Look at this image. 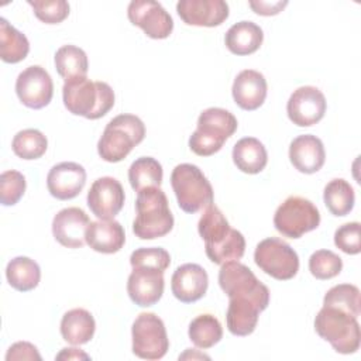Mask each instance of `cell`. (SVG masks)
Listing matches in <instances>:
<instances>
[{"instance_id":"obj_1","label":"cell","mask_w":361,"mask_h":361,"mask_svg":"<svg viewBox=\"0 0 361 361\" xmlns=\"http://www.w3.org/2000/svg\"><path fill=\"white\" fill-rule=\"evenodd\" d=\"M197 231L204 240V251L207 258L214 264L238 261L245 252V238L238 231L230 227L221 210L210 204L204 209Z\"/></svg>"},{"instance_id":"obj_2","label":"cell","mask_w":361,"mask_h":361,"mask_svg":"<svg viewBox=\"0 0 361 361\" xmlns=\"http://www.w3.org/2000/svg\"><path fill=\"white\" fill-rule=\"evenodd\" d=\"M63 104L69 113L87 120L106 116L114 106V92L106 82L80 78L63 83Z\"/></svg>"},{"instance_id":"obj_3","label":"cell","mask_w":361,"mask_h":361,"mask_svg":"<svg viewBox=\"0 0 361 361\" xmlns=\"http://www.w3.org/2000/svg\"><path fill=\"white\" fill-rule=\"evenodd\" d=\"M137 216L133 233L141 240H154L166 235L173 228V216L166 195L161 188L152 186L138 192L135 200Z\"/></svg>"},{"instance_id":"obj_4","label":"cell","mask_w":361,"mask_h":361,"mask_svg":"<svg viewBox=\"0 0 361 361\" xmlns=\"http://www.w3.org/2000/svg\"><path fill=\"white\" fill-rule=\"evenodd\" d=\"M228 307L226 313L227 329L234 336L251 334L258 323V316L269 305V290L258 282L251 286L238 288L228 295Z\"/></svg>"},{"instance_id":"obj_5","label":"cell","mask_w":361,"mask_h":361,"mask_svg":"<svg viewBox=\"0 0 361 361\" xmlns=\"http://www.w3.org/2000/svg\"><path fill=\"white\" fill-rule=\"evenodd\" d=\"M237 127L238 123L233 113L220 107H209L197 118V128L189 138V148L199 157H210L221 149Z\"/></svg>"},{"instance_id":"obj_6","label":"cell","mask_w":361,"mask_h":361,"mask_svg":"<svg viewBox=\"0 0 361 361\" xmlns=\"http://www.w3.org/2000/svg\"><path fill=\"white\" fill-rule=\"evenodd\" d=\"M144 137L145 126L140 117L118 114L107 123L97 142V152L106 162H120Z\"/></svg>"},{"instance_id":"obj_7","label":"cell","mask_w":361,"mask_h":361,"mask_svg":"<svg viewBox=\"0 0 361 361\" xmlns=\"http://www.w3.org/2000/svg\"><path fill=\"white\" fill-rule=\"evenodd\" d=\"M314 330L340 354H353L360 348L357 317L331 306H323L314 317Z\"/></svg>"},{"instance_id":"obj_8","label":"cell","mask_w":361,"mask_h":361,"mask_svg":"<svg viewBox=\"0 0 361 361\" xmlns=\"http://www.w3.org/2000/svg\"><path fill=\"white\" fill-rule=\"evenodd\" d=\"M171 185L179 207L186 213H196L213 204V188L199 166L179 164L171 173Z\"/></svg>"},{"instance_id":"obj_9","label":"cell","mask_w":361,"mask_h":361,"mask_svg":"<svg viewBox=\"0 0 361 361\" xmlns=\"http://www.w3.org/2000/svg\"><path fill=\"white\" fill-rule=\"evenodd\" d=\"M320 224L319 209L302 196H289L274 214V226L283 237L300 238Z\"/></svg>"},{"instance_id":"obj_10","label":"cell","mask_w":361,"mask_h":361,"mask_svg":"<svg viewBox=\"0 0 361 361\" xmlns=\"http://www.w3.org/2000/svg\"><path fill=\"white\" fill-rule=\"evenodd\" d=\"M254 261L261 271L278 281H289L299 271L296 251L276 237L265 238L257 244Z\"/></svg>"},{"instance_id":"obj_11","label":"cell","mask_w":361,"mask_h":361,"mask_svg":"<svg viewBox=\"0 0 361 361\" xmlns=\"http://www.w3.org/2000/svg\"><path fill=\"white\" fill-rule=\"evenodd\" d=\"M131 337L133 353L142 360H159L169 348L165 324L155 313H140L133 323Z\"/></svg>"},{"instance_id":"obj_12","label":"cell","mask_w":361,"mask_h":361,"mask_svg":"<svg viewBox=\"0 0 361 361\" xmlns=\"http://www.w3.org/2000/svg\"><path fill=\"white\" fill-rule=\"evenodd\" d=\"M127 16L131 24L140 27L152 39H164L172 34L173 20L158 1L134 0L128 4Z\"/></svg>"},{"instance_id":"obj_13","label":"cell","mask_w":361,"mask_h":361,"mask_svg":"<svg viewBox=\"0 0 361 361\" xmlns=\"http://www.w3.org/2000/svg\"><path fill=\"white\" fill-rule=\"evenodd\" d=\"M16 93L24 106L38 110L49 104L54 94V83L42 66L31 65L17 76Z\"/></svg>"},{"instance_id":"obj_14","label":"cell","mask_w":361,"mask_h":361,"mask_svg":"<svg viewBox=\"0 0 361 361\" xmlns=\"http://www.w3.org/2000/svg\"><path fill=\"white\" fill-rule=\"evenodd\" d=\"M326 107V97L317 87L300 86L290 94L286 113L298 127H310L324 117Z\"/></svg>"},{"instance_id":"obj_15","label":"cell","mask_w":361,"mask_h":361,"mask_svg":"<svg viewBox=\"0 0 361 361\" xmlns=\"http://www.w3.org/2000/svg\"><path fill=\"white\" fill-rule=\"evenodd\" d=\"M126 195L121 183L111 176L96 179L87 192L90 212L102 220L114 219L124 206Z\"/></svg>"},{"instance_id":"obj_16","label":"cell","mask_w":361,"mask_h":361,"mask_svg":"<svg viewBox=\"0 0 361 361\" xmlns=\"http://www.w3.org/2000/svg\"><path fill=\"white\" fill-rule=\"evenodd\" d=\"M164 272L152 267H135L127 281L130 299L140 307L155 305L164 293Z\"/></svg>"},{"instance_id":"obj_17","label":"cell","mask_w":361,"mask_h":361,"mask_svg":"<svg viewBox=\"0 0 361 361\" xmlns=\"http://www.w3.org/2000/svg\"><path fill=\"white\" fill-rule=\"evenodd\" d=\"M89 224V216L80 207H66L55 214L52 220V234L55 240L66 248H82L86 243Z\"/></svg>"},{"instance_id":"obj_18","label":"cell","mask_w":361,"mask_h":361,"mask_svg":"<svg viewBox=\"0 0 361 361\" xmlns=\"http://www.w3.org/2000/svg\"><path fill=\"white\" fill-rule=\"evenodd\" d=\"M176 11L185 24L196 27H217L228 18L223 0H179Z\"/></svg>"},{"instance_id":"obj_19","label":"cell","mask_w":361,"mask_h":361,"mask_svg":"<svg viewBox=\"0 0 361 361\" xmlns=\"http://www.w3.org/2000/svg\"><path fill=\"white\" fill-rule=\"evenodd\" d=\"M86 183V171L76 162L54 165L47 176V188L51 196L59 200L76 197Z\"/></svg>"},{"instance_id":"obj_20","label":"cell","mask_w":361,"mask_h":361,"mask_svg":"<svg viewBox=\"0 0 361 361\" xmlns=\"http://www.w3.org/2000/svg\"><path fill=\"white\" fill-rule=\"evenodd\" d=\"M207 286V272L199 264H183L178 267L171 279L173 296L183 303H193L202 299Z\"/></svg>"},{"instance_id":"obj_21","label":"cell","mask_w":361,"mask_h":361,"mask_svg":"<svg viewBox=\"0 0 361 361\" xmlns=\"http://www.w3.org/2000/svg\"><path fill=\"white\" fill-rule=\"evenodd\" d=\"M267 80L264 75L254 69L241 71L233 83L231 93L235 104L243 110L252 111L262 106L267 97Z\"/></svg>"},{"instance_id":"obj_22","label":"cell","mask_w":361,"mask_h":361,"mask_svg":"<svg viewBox=\"0 0 361 361\" xmlns=\"http://www.w3.org/2000/svg\"><path fill=\"white\" fill-rule=\"evenodd\" d=\"M290 164L302 173H314L322 169L326 161L323 142L319 137L303 134L293 138L289 145Z\"/></svg>"},{"instance_id":"obj_23","label":"cell","mask_w":361,"mask_h":361,"mask_svg":"<svg viewBox=\"0 0 361 361\" xmlns=\"http://www.w3.org/2000/svg\"><path fill=\"white\" fill-rule=\"evenodd\" d=\"M126 243L123 226L114 219L90 221L86 230V244L96 252L114 254L118 252Z\"/></svg>"},{"instance_id":"obj_24","label":"cell","mask_w":361,"mask_h":361,"mask_svg":"<svg viewBox=\"0 0 361 361\" xmlns=\"http://www.w3.org/2000/svg\"><path fill=\"white\" fill-rule=\"evenodd\" d=\"M264 41V32L252 21H240L233 24L226 32L224 42L227 49L234 55H250L259 49Z\"/></svg>"},{"instance_id":"obj_25","label":"cell","mask_w":361,"mask_h":361,"mask_svg":"<svg viewBox=\"0 0 361 361\" xmlns=\"http://www.w3.org/2000/svg\"><path fill=\"white\" fill-rule=\"evenodd\" d=\"M96 323L90 312L78 307L68 310L61 320V334L65 341L72 345L86 344L92 340Z\"/></svg>"},{"instance_id":"obj_26","label":"cell","mask_w":361,"mask_h":361,"mask_svg":"<svg viewBox=\"0 0 361 361\" xmlns=\"http://www.w3.org/2000/svg\"><path fill=\"white\" fill-rule=\"evenodd\" d=\"M234 165L244 173H259L268 162V154L264 144L254 137H244L233 147Z\"/></svg>"},{"instance_id":"obj_27","label":"cell","mask_w":361,"mask_h":361,"mask_svg":"<svg viewBox=\"0 0 361 361\" xmlns=\"http://www.w3.org/2000/svg\"><path fill=\"white\" fill-rule=\"evenodd\" d=\"M54 61L56 72L65 82L86 78L87 75V55L76 45H62L55 52Z\"/></svg>"},{"instance_id":"obj_28","label":"cell","mask_w":361,"mask_h":361,"mask_svg":"<svg viewBox=\"0 0 361 361\" xmlns=\"http://www.w3.org/2000/svg\"><path fill=\"white\" fill-rule=\"evenodd\" d=\"M6 278L11 288L28 292L38 286L41 279L39 265L28 257H16L6 267Z\"/></svg>"},{"instance_id":"obj_29","label":"cell","mask_w":361,"mask_h":361,"mask_svg":"<svg viewBox=\"0 0 361 361\" xmlns=\"http://www.w3.org/2000/svg\"><path fill=\"white\" fill-rule=\"evenodd\" d=\"M30 52L27 37L6 18H0V58L6 63H18Z\"/></svg>"},{"instance_id":"obj_30","label":"cell","mask_w":361,"mask_h":361,"mask_svg":"<svg viewBox=\"0 0 361 361\" xmlns=\"http://www.w3.org/2000/svg\"><path fill=\"white\" fill-rule=\"evenodd\" d=\"M323 200L326 207L333 216H347L355 203V195L353 186L341 178L331 179L323 192Z\"/></svg>"},{"instance_id":"obj_31","label":"cell","mask_w":361,"mask_h":361,"mask_svg":"<svg viewBox=\"0 0 361 361\" xmlns=\"http://www.w3.org/2000/svg\"><path fill=\"white\" fill-rule=\"evenodd\" d=\"M162 166L152 157L137 158L128 168V180L131 188L137 193L145 188H159L162 183Z\"/></svg>"},{"instance_id":"obj_32","label":"cell","mask_w":361,"mask_h":361,"mask_svg":"<svg viewBox=\"0 0 361 361\" xmlns=\"http://www.w3.org/2000/svg\"><path fill=\"white\" fill-rule=\"evenodd\" d=\"M189 340L197 348H210L217 344L223 337V327L217 317L210 313L196 316L189 324Z\"/></svg>"},{"instance_id":"obj_33","label":"cell","mask_w":361,"mask_h":361,"mask_svg":"<svg viewBox=\"0 0 361 361\" xmlns=\"http://www.w3.org/2000/svg\"><path fill=\"white\" fill-rule=\"evenodd\" d=\"M11 148L13 152L21 159H38L45 154L48 148V140L39 130L25 128L14 135Z\"/></svg>"},{"instance_id":"obj_34","label":"cell","mask_w":361,"mask_h":361,"mask_svg":"<svg viewBox=\"0 0 361 361\" xmlns=\"http://www.w3.org/2000/svg\"><path fill=\"white\" fill-rule=\"evenodd\" d=\"M323 306L341 309L355 317L360 316V289L351 283H340L330 288L324 298Z\"/></svg>"},{"instance_id":"obj_35","label":"cell","mask_w":361,"mask_h":361,"mask_svg":"<svg viewBox=\"0 0 361 361\" xmlns=\"http://www.w3.org/2000/svg\"><path fill=\"white\" fill-rule=\"evenodd\" d=\"M343 269V259L330 250H317L309 258L310 274L320 281L337 276Z\"/></svg>"},{"instance_id":"obj_36","label":"cell","mask_w":361,"mask_h":361,"mask_svg":"<svg viewBox=\"0 0 361 361\" xmlns=\"http://www.w3.org/2000/svg\"><path fill=\"white\" fill-rule=\"evenodd\" d=\"M25 178L21 172L10 169L0 176V202L3 206H14L25 192Z\"/></svg>"},{"instance_id":"obj_37","label":"cell","mask_w":361,"mask_h":361,"mask_svg":"<svg viewBox=\"0 0 361 361\" xmlns=\"http://www.w3.org/2000/svg\"><path fill=\"white\" fill-rule=\"evenodd\" d=\"M35 17L45 24H59L69 16V4L65 0H28Z\"/></svg>"},{"instance_id":"obj_38","label":"cell","mask_w":361,"mask_h":361,"mask_svg":"<svg viewBox=\"0 0 361 361\" xmlns=\"http://www.w3.org/2000/svg\"><path fill=\"white\" fill-rule=\"evenodd\" d=\"M130 264L133 268L152 267L165 272V269L171 265V255L165 248H161V247L138 248L131 252Z\"/></svg>"},{"instance_id":"obj_39","label":"cell","mask_w":361,"mask_h":361,"mask_svg":"<svg viewBox=\"0 0 361 361\" xmlns=\"http://www.w3.org/2000/svg\"><path fill=\"white\" fill-rule=\"evenodd\" d=\"M334 244L348 255H357L361 251L360 223L351 221L340 226L334 233Z\"/></svg>"},{"instance_id":"obj_40","label":"cell","mask_w":361,"mask_h":361,"mask_svg":"<svg viewBox=\"0 0 361 361\" xmlns=\"http://www.w3.org/2000/svg\"><path fill=\"white\" fill-rule=\"evenodd\" d=\"M6 360H41V355L37 347L28 341H17L14 343L6 354Z\"/></svg>"},{"instance_id":"obj_41","label":"cell","mask_w":361,"mask_h":361,"mask_svg":"<svg viewBox=\"0 0 361 361\" xmlns=\"http://www.w3.org/2000/svg\"><path fill=\"white\" fill-rule=\"evenodd\" d=\"M250 7L257 13L258 16H276L281 13L286 6L288 1H262V0H251L248 1Z\"/></svg>"},{"instance_id":"obj_42","label":"cell","mask_w":361,"mask_h":361,"mask_svg":"<svg viewBox=\"0 0 361 361\" xmlns=\"http://www.w3.org/2000/svg\"><path fill=\"white\" fill-rule=\"evenodd\" d=\"M90 357L83 353L79 348H62V351L59 354H56L55 360H89Z\"/></svg>"},{"instance_id":"obj_43","label":"cell","mask_w":361,"mask_h":361,"mask_svg":"<svg viewBox=\"0 0 361 361\" xmlns=\"http://www.w3.org/2000/svg\"><path fill=\"white\" fill-rule=\"evenodd\" d=\"M195 357H197V358H206V360H210V357H209V355H204V354H197V355H196V354H193L192 348H188L185 354L179 355V360H183V358H195Z\"/></svg>"}]
</instances>
